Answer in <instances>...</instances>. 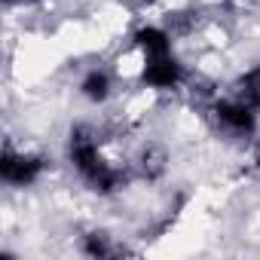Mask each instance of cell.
I'll list each match as a JSON object with an SVG mask.
<instances>
[{
	"mask_svg": "<svg viewBox=\"0 0 260 260\" xmlns=\"http://www.w3.org/2000/svg\"><path fill=\"white\" fill-rule=\"evenodd\" d=\"M205 113H208V119L217 132H223L226 138H236V141H251L260 128V110L239 101L230 92L211 95V101L205 104Z\"/></svg>",
	"mask_w": 260,
	"mask_h": 260,
	"instance_id": "7a4b0ae2",
	"label": "cell"
},
{
	"mask_svg": "<svg viewBox=\"0 0 260 260\" xmlns=\"http://www.w3.org/2000/svg\"><path fill=\"white\" fill-rule=\"evenodd\" d=\"M138 83L150 92H181L187 83H190V71L187 64L169 52V55H156V58H144L141 68H138Z\"/></svg>",
	"mask_w": 260,
	"mask_h": 260,
	"instance_id": "277c9868",
	"label": "cell"
},
{
	"mask_svg": "<svg viewBox=\"0 0 260 260\" xmlns=\"http://www.w3.org/2000/svg\"><path fill=\"white\" fill-rule=\"evenodd\" d=\"M64 159L74 169V175L83 181V187L95 196H116L128 175L122 166H116L107 153H104V141L98 135V128L89 122H77L68 128L64 138Z\"/></svg>",
	"mask_w": 260,
	"mask_h": 260,
	"instance_id": "6da1fadb",
	"label": "cell"
},
{
	"mask_svg": "<svg viewBox=\"0 0 260 260\" xmlns=\"http://www.w3.org/2000/svg\"><path fill=\"white\" fill-rule=\"evenodd\" d=\"M230 95H236L239 101L260 110V64H251L242 74H236V80L230 83Z\"/></svg>",
	"mask_w": 260,
	"mask_h": 260,
	"instance_id": "9c48e42d",
	"label": "cell"
},
{
	"mask_svg": "<svg viewBox=\"0 0 260 260\" xmlns=\"http://www.w3.org/2000/svg\"><path fill=\"white\" fill-rule=\"evenodd\" d=\"M128 43H132V49L141 55V61L175 52V34L166 28V22H141L132 34H128Z\"/></svg>",
	"mask_w": 260,
	"mask_h": 260,
	"instance_id": "5b68a950",
	"label": "cell"
},
{
	"mask_svg": "<svg viewBox=\"0 0 260 260\" xmlns=\"http://www.w3.org/2000/svg\"><path fill=\"white\" fill-rule=\"evenodd\" d=\"M80 251L86 257H95V260H104V257H116L122 254V245H116V239L107 233V230H89L80 236Z\"/></svg>",
	"mask_w": 260,
	"mask_h": 260,
	"instance_id": "ba28073f",
	"label": "cell"
},
{
	"mask_svg": "<svg viewBox=\"0 0 260 260\" xmlns=\"http://www.w3.org/2000/svg\"><path fill=\"white\" fill-rule=\"evenodd\" d=\"M46 156L34 153V150H19L10 141L4 144V153H0V181L10 190H28L34 184L43 181L46 175Z\"/></svg>",
	"mask_w": 260,
	"mask_h": 260,
	"instance_id": "3957f363",
	"label": "cell"
},
{
	"mask_svg": "<svg viewBox=\"0 0 260 260\" xmlns=\"http://www.w3.org/2000/svg\"><path fill=\"white\" fill-rule=\"evenodd\" d=\"M31 4H37V0H4V7H7V10H16V7H31Z\"/></svg>",
	"mask_w": 260,
	"mask_h": 260,
	"instance_id": "30bf717a",
	"label": "cell"
},
{
	"mask_svg": "<svg viewBox=\"0 0 260 260\" xmlns=\"http://www.w3.org/2000/svg\"><path fill=\"white\" fill-rule=\"evenodd\" d=\"M132 169H135V175H138L141 181L156 184V181H162L166 172H169V150H166L159 141H144L141 150L135 153Z\"/></svg>",
	"mask_w": 260,
	"mask_h": 260,
	"instance_id": "52a82bcc",
	"label": "cell"
},
{
	"mask_svg": "<svg viewBox=\"0 0 260 260\" xmlns=\"http://www.w3.org/2000/svg\"><path fill=\"white\" fill-rule=\"evenodd\" d=\"M113 89H116V80H113V74H110L107 68H101V64L89 68V71L80 77V83H77L80 98H83L86 104H92V107H104V104L113 98Z\"/></svg>",
	"mask_w": 260,
	"mask_h": 260,
	"instance_id": "8992f818",
	"label": "cell"
}]
</instances>
